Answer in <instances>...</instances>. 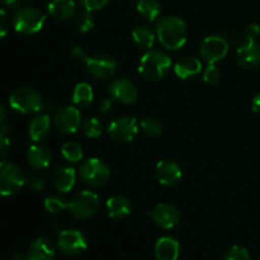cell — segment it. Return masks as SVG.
I'll return each mask as SVG.
<instances>
[{"label": "cell", "mask_w": 260, "mask_h": 260, "mask_svg": "<svg viewBox=\"0 0 260 260\" xmlns=\"http://www.w3.org/2000/svg\"><path fill=\"white\" fill-rule=\"evenodd\" d=\"M156 37L165 48L177 51L187 42L188 27L182 18L168 15L157 22Z\"/></svg>", "instance_id": "6da1fadb"}, {"label": "cell", "mask_w": 260, "mask_h": 260, "mask_svg": "<svg viewBox=\"0 0 260 260\" xmlns=\"http://www.w3.org/2000/svg\"><path fill=\"white\" fill-rule=\"evenodd\" d=\"M172 68V58L160 50H147L142 55L139 63V73L149 81H159L164 79Z\"/></svg>", "instance_id": "7a4b0ae2"}, {"label": "cell", "mask_w": 260, "mask_h": 260, "mask_svg": "<svg viewBox=\"0 0 260 260\" xmlns=\"http://www.w3.org/2000/svg\"><path fill=\"white\" fill-rule=\"evenodd\" d=\"M46 14L35 7L20 8L15 12L13 27L19 35L29 36L38 33L46 23Z\"/></svg>", "instance_id": "3957f363"}, {"label": "cell", "mask_w": 260, "mask_h": 260, "mask_svg": "<svg viewBox=\"0 0 260 260\" xmlns=\"http://www.w3.org/2000/svg\"><path fill=\"white\" fill-rule=\"evenodd\" d=\"M9 106L18 113L32 114L42 111L43 102L37 90L23 86L12 91L9 96Z\"/></svg>", "instance_id": "277c9868"}, {"label": "cell", "mask_w": 260, "mask_h": 260, "mask_svg": "<svg viewBox=\"0 0 260 260\" xmlns=\"http://www.w3.org/2000/svg\"><path fill=\"white\" fill-rule=\"evenodd\" d=\"M99 197L91 190H81L71 197L68 202V211L78 220H86L96 215L99 211Z\"/></svg>", "instance_id": "5b68a950"}, {"label": "cell", "mask_w": 260, "mask_h": 260, "mask_svg": "<svg viewBox=\"0 0 260 260\" xmlns=\"http://www.w3.org/2000/svg\"><path fill=\"white\" fill-rule=\"evenodd\" d=\"M25 184V175L14 162L0 161V196L9 197L19 192Z\"/></svg>", "instance_id": "8992f818"}, {"label": "cell", "mask_w": 260, "mask_h": 260, "mask_svg": "<svg viewBox=\"0 0 260 260\" xmlns=\"http://www.w3.org/2000/svg\"><path fill=\"white\" fill-rule=\"evenodd\" d=\"M80 178L90 187H102L111 178V169L103 160L90 157L80 165Z\"/></svg>", "instance_id": "52a82bcc"}, {"label": "cell", "mask_w": 260, "mask_h": 260, "mask_svg": "<svg viewBox=\"0 0 260 260\" xmlns=\"http://www.w3.org/2000/svg\"><path fill=\"white\" fill-rule=\"evenodd\" d=\"M85 66L88 69V73L94 79L107 80L117 73L118 63L116 58L108 53H96L86 58Z\"/></svg>", "instance_id": "ba28073f"}, {"label": "cell", "mask_w": 260, "mask_h": 260, "mask_svg": "<svg viewBox=\"0 0 260 260\" xmlns=\"http://www.w3.org/2000/svg\"><path fill=\"white\" fill-rule=\"evenodd\" d=\"M139 122L134 116H124L116 118L108 126L109 137L116 142H131L139 134Z\"/></svg>", "instance_id": "9c48e42d"}, {"label": "cell", "mask_w": 260, "mask_h": 260, "mask_svg": "<svg viewBox=\"0 0 260 260\" xmlns=\"http://www.w3.org/2000/svg\"><path fill=\"white\" fill-rule=\"evenodd\" d=\"M53 124L61 134H75L81 126V113L78 107L63 106L55 111Z\"/></svg>", "instance_id": "30bf717a"}, {"label": "cell", "mask_w": 260, "mask_h": 260, "mask_svg": "<svg viewBox=\"0 0 260 260\" xmlns=\"http://www.w3.org/2000/svg\"><path fill=\"white\" fill-rule=\"evenodd\" d=\"M57 248L66 255L76 256L86 250L88 241L81 231L69 229V230H62L58 233Z\"/></svg>", "instance_id": "8fae6325"}, {"label": "cell", "mask_w": 260, "mask_h": 260, "mask_svg": "<svg viewBox=\"0 0 260 260\" xmlns=\"http://www.w3.org/2000/svg\"><path fill=\"white\" fill-rule=\"evenodd\" d=\"M229 52V42L226 38L221 37V36H208L203 40L202 45H201V57L208 63L218 62V61L223 60Z\"/></svg>", "instance_id": "7c38bea8"}, {"label": "cell", "mask_w": 260, "mask_h": 260, "mask_svg": "<svg viewBox=\"0 0 260 260\" xmlns=\"http://www.w3.org/2000/svg\"><path fill=\"white\" fill-rule=\"evenodd\" d=\"M149 216L159 228L165 229V230L174 229L182 218L180 211L174 205L165 202L155 206L149 212Z\"/></svg>", "instance_id": "4fadbf2b"}, {"label": "cell", "mask_w": 260, "mask_h": 260, "mask_svg": "<svg viewBox=\"0 0 260 260\" xmlns=\"http://www.w3.org/2000/svg\"><path fill=\"white\" fill-rule=\"evenodd\" d=\"M155 175L160 184L170 188L179 184L183 173L177 162L172 161V160H161L155 167Z\"/></svg>", "instance_id": "5bb4252c"}, {"label": "cell", "mask_w": 260, "mask_h": 260, "mask_svg": "<svg viewBox=\"0 0 260 260\" xmlns=\"http://www.w3.org/2000/svg\"><path fill=\"white\" fill-rule=\"evenodd\" d=\"M109 93L113 101L123 104H134L139 98V91L135 84L128 79H117L109 85Z\"/></svg>", "instance_id": "9a60e30c"}, {"label": "cell", "mask_w": 260, "mask_h": 260, "mask_svg": "<svg viewBox=\"0 0 260 260\" xmlns=\"http://www.w3.org/2000/svg\"><path fill=\"white\" fill-rule=\"evenodd\" d=\"M236 62L241 69L253 70L260 65V45L255 41H246L236 51Z\"/></svg>", "instance_id": "2e32d148"}, {"label": "cell", "mask_w": 260, "mask_h": 260, "mask_svg": "<svg viewBox=\"0 0 260 260\" xmlns=\"http://www.w3.org/2000/svg\"><path fill=\"white\" fill-rule=\"evenodd\" d=\"M180 244L173 236H162L155 244V256L157 260H178Z\"/></svg>", "instance_id": "e0dca14e"}, {"label": "cell", "mask_w": 260, "mask_h": 260, "mask_svg": "<svg viewBox=\"0 0 260 260\" xmlns=\"http://www.w3.org/2000/svg\"><path fill=\"white\" fill-rule=\"evenodd\" d=\"M52 154L50 149L42 144H35L28 149L27 161L35 170H42L50 167Z\"/></svg>", "instance_id": "ac0fdd59"}, {"label": "cell", "mask_w": 260, "mask_h": 260, "mask_svg": "<svg viewBox=\"0 0 260 260\" xmlns=\"http://www.w3.org/2000/svg\"><path fill=\"white\" fill-rule=\"evenodd\" d=\"M28 260H53L56 249L47 238H38L28 248Z\"/></svg>", "instance_id": "d6986e66"}, {"label": "cell", "mask_w": 260, "mask_h": 260, "mask_svg": "<svg viewBox=\"0 0 260 260\" xmlns=\"http://www.w3.org/2000/svg\"><path fill=\"white\" fill-rule=\"evenodd\" d=\"M107 215L113 220H122L131 213V201L124 196H113L106 202Z\"/></svg>", "instance_id": "ffe728a7"}, {"label": "cell", "mask_w": 260, "mask_h": 260, "mask_svg": "<svg viewBox=\"0 0 260 260\" xmlns=\"http://www.w3.org/2000/svg\"><path fill=\"white\" fill-rule=\"evenodd\" d=\"M76 183V172L71 167H61L53 173L52 185L60 193H68Z\"/></svg>", "instance_id": "44dd1931"}, {"label": "cell", "mask_w": 260, "mask_h": 260, "mask_svg": "<svg viewBox=\"0 0 260 260\" xmlns=\"http://www.w3.org/2000/svg\"><path fill=\"white\" fill-rule=\"evenodd\" d=\"M51 131V117L48 113H40L28 124V135L30 140L40 142L48 136Z\"/></svg>", "instance_id": "7402d4cb"}, {"label": "cell", "mask_w": 260, "mask_h": 260, "mask_svg": "<svg viewBox=\"0 0 260 260\" xmlns=\"http://www.w3.org/2000/svg\"><path fill=\"white\" fill-rule=\"evenodd\" d=\"M51 17L56 20H69L76 15L74 0H52L47 7Z\"/></svg>", "instance_id": "603a6c76"}, {"label": "cell", "mask_w": 260, "mask_h": 260, "mask_svg": "<svg viewBox=\"0 0 260 260\" xmlns=\"http://www.w3.org/2000/svg\"><path fill=\"white\" fill-rule=\"evenodd\" d=\"M201 71H202V62L197 57L185 56V57L178 60L174 65L175 75L179 79H184V80L197 76Z\"/></svg>", "instance_id": "cb8c5ba5"}, {"label": "cell", "mask_w": 260, "mask_h": 260, "mask_svg": "<svg viewBox=\"0 0 260 260\" xmlns=\"http://www.w3.org/2000/svg\"><path fill=\"white\" fill-rule=\"evenodd\" d=\"M94 99V91L90 84L79 83L73 90V102L78 108H86Z\"/></svg>", "instance_id": "d4e9b609"}, {"label": "cell", "mask_w": 260, "mask_h": 260, "mask_svg": "<svg viewBox=\"0 0 260 260\" xmlns=\"http://www.w3.org/2000/svg\"><path fill=\"white\" fill-rule=\"evenodd\" d=\"M132 40L139 47L144 50H151L156 40V35L147 25H139L132 30Z\"/></svg>", "instance_id": "484cf974"}, {"label": "cell", "mask_w": 260, "mask_h": 260, "mask_svg": "<svg viewBox=\"0 0 260 260\" xmlns=\"http://www.w3.org/2000/svg\"><path fill=\"white\" fill-rule=\"evenodd\" d=\"M136 9L139 14L147 22H154L161 12L159 0H137Z\"/></svg>", "instance_id": "4316f807"}, {"label": "cell", "mask_w": 260, "mask_h": 260, "mask_svg": "<svg viewBox=\"0 0 260 260\" xmlns=\"http://www.w3.org/2000/svg\"><path fill=\"white\" fill-rule=\"evenodd\" d=\"M61 154L69 162H79L83 160V147L75 141H68L61 146Z\"/></svg>", "instance_id": "83f0119b"}, {"label": "cell", "mask_w": 260, "mask_h": 260, "mask_svg": "<svg viewBox=\"0 0 260 260\" xmlns=\"http://www.w3.org/2000/svg\"><path fill=\"white\" fill-rule=\"evenodd\" d=\"M94 24H95V23H94V17L93 14H91V12H89V10L84 9L83 12L78 13V14L75 15V25L76 28H78L79 32H90L94 28Z\"/></svg>", "instance_id": "f1b7e54d"}, {"label": "cell", "mask_w": 260, "mask_h": 260, "mask_svg": "<svg viewBox=\"0 0 260 260\" xmlns=\"http://www.w3.org/2000/svg\"><path fill=\"white\" fill-rule=\"evenodd\" d=\"M83 131L89 139H98L103 134V124L96 117H90L84 121Z\"/></svg>", "instance_id": "f546056e"}, {"label": "cell", "mask_w": 260, "mask_h": 260, "mask_svg": "<svg viewBox=\"0 0 260 260\" xmlns=\"http://www.w3.org/2000/svg\"><path fill=\"white\" fill-rule=\"evenodd\" d=\"M140 128L149 137L160 136L162 131L161 123L156 118H151V117H147V118L142 119L141 123H140Z\"/></svg>", "instance_id": "4dcf8cb0"}, {"label": "cell", "mask_w": 260, "mask_h": 260, "mask_svg": "<svg viewBox=\"0 0 260 260\" xmlns=\"http://www.w3.org/2000/svg\"><path fill=\"white\" fill-rule=\"evenodd\" d=\"M43 206H45V210L48 213H52V215L62 212L65 208H68V203L62 198L57 197V196H50V197L46 198Z\"/></svg>", "instance_id": "1f68e13d"}, {"label": "cell", "mask_w": 260, "mask_h": 260, "mask_svg": "<svg viewBox=\"0 0 260 260\" xmlns=\"http://www.w3.org/2000/svg\"><path fill=\"white\" fill-rule=\"evenodd\" d=\"M25 184L35 192H42L46 188V179L41 173L30 172L25 175Z\"/></svg>", "instance_id": "d6a6232c"}, {"label": "cell", "mask_w": 260, "mask_h": 260, "mask_svg": "<svg viewBox=\"0 0 260 260\" xmlns=\"http://www.w3.org/2000/svg\"><path fill=\"white\" fill-rule=\"evenodd\" d=\"M221 78H222V74L215 63L208 65L207 69L203 71V81L208 85H217L221 81Z\"/></svg>", "instance_id": "836d02e7"}, {"label": "cell", "mask_w": 260, "mask_h": 260, "mask_svg": "<svg viewBox=\"0 0 260 260\" xmlns=\"http://www.w3.org/2000/svg\"><path fill=\"white\" fill-rule=\"evenodd\" d=\"M225 260H250V254L244 246L235 245L228 251Z\"/></svg>", "instance_id": "e575fe53"}, {"label": "cell", "mask_w": 260, "mask_h": 260, "mask_svg": "<svg viewBox=\"0 0 260 260\" xmlns=\"http://www.w3.org/2000/svg\"><path fill=\"white\" fill-rule=\"evenodd\" d=\"M79 3H80L84 9L89 10V12H94V10L103 9L104 7H107L109 0H79Z\"/></svg>", "instance_id": "d590c367"}, {"label": "cell", "mask_w": 260, "mask_h": 260, "mask_svg": "<svg viewBox=\"0 0 260 260\" xmlns=\"http://www.w3.org/2000/svg\"><path fill=\"white\" fill-rule=\"evenodd\" d=\"M10 151V140L7 134L0 131V161L7 157Z\"/></svg>", "instance_id": "8d00e7d4"}, {"label": "cell", "mask_w": 260, "mask_h": 260, "mask_svg": "<svg viewBox=\"0 0 260 260\" xmlns=\"http://www.w3.org/2000/svg\"><path fill=\"white\" fill-rule=\"evenodd\" d=\"M8 29H9V19H8V14L3 8H0V41L8 35Z\"/></svg>", "instance_id": "74e56055"}, {"label": "cell", "mask_w": 260, "mask_h": 260, "mask_svg": "<svg viewBox=\"0 0 260 260\" xmlns=\"http://www.w3.org/2000/svg\"><path fill=\"white\" fill-rule=\"evenodd\" d=\"M71 56H73V58L76 61V62H80V63H85L86 58L89 57V56L86 55L85 51H84L81 47H74L73 51H71Z\"/></svg>", "instance_id": "f35d334b"}, {"label": "cell", "mask_w": 260, "mask_h": 260, "mask_svg": "<svg viewBox=\"0 0 260 260\" xmlns=\"http://www.w3.org/2000/svg\"><path fill=\"white\" fill-rule=\"evenodd\" d=\"M0 2L5 9L12 10V12H18L22 7V0H0Z\"/></svg>", "instance_id": "ab89813d"}, {"label": "cell", "mask_w": 260, "mask_h": 260, "mask_svg": "<svg viewBox=\"0 0 260 260\" xmlns=\"http://www.w3.org/2000/svg\"><path fill=\"white\" fill-rule=\"evenodd\" d=\"M260 35V27L258 24H250L246 28V41H255Z\"/></svg>", "instance_id": "60d3db41"}, {"label": "cell", "mask_w": 260, "mask_h": 260, "mask_svg": "<svg viewBox=\"0 0 260 260\" xmlns=\"http://www.w3.org/2000/svg\"><path fill=\"white\" fill-rule=\"evenodd\" d=\"M251 109H253L254 113L260 114V93L256 94L251 101Z\"/></svg>", "instance_id": "b9f144b4"}, {"label": "cell", "mask_w": 260, "mask_h": 260, "mask_svg": "<svg viewBox=\"0 0 260 260\" xmlns=\"http://www.w3.org/2000/svg\"><path fill=\"white\" fill-rule=\"evenodd\" d=\"M111 108H112L111 99H103V101L101 102V104H99V109H101V112H103V113L108 112Z\"/></svg>", "instance_id": "7bdbcfd3"}, {"label": "cell", "mask_w": 260, "mask_h": 260, "mask_svg": "<svg viewBox=\"0 0 260 260\" xmlns=\"http://www.w3.org/2000/svg\"><path fill=\"white\" fill-rule=\"evenodd\" d=\"M12 260H28V254L18 251V253H15L14 255L12 256Z\"/></svg>", "instance_id": "ee69618b"}, {"label": "cell", "mask_w": 260, "mask_h": 260, "mask_svg": "<svg viewBox=\"0 0 260 260\" xmlns=\"http://www.w3.org/2000/svg\"><path fill=\"white\" fill-rule=\"evenodd\" d=\"M5 114H7L5 113V108L0 104V126L5 122Z\"/></svg>", "instance_id": "f6af8a7d"}, {"label": "cell", "mask_w": 260, "mask_h": 260, "mask_svg": "<svg viewBox=\"0 0 260 260\" xmlns=\"http://www.w3.org/2000/svg\"><path fill=\"white\" fill-rule=\"evenodd\" d=\"M0 260H2V259H0Z\"/></svg>", "instance_id": "bcb514c9"}]
</instances>
